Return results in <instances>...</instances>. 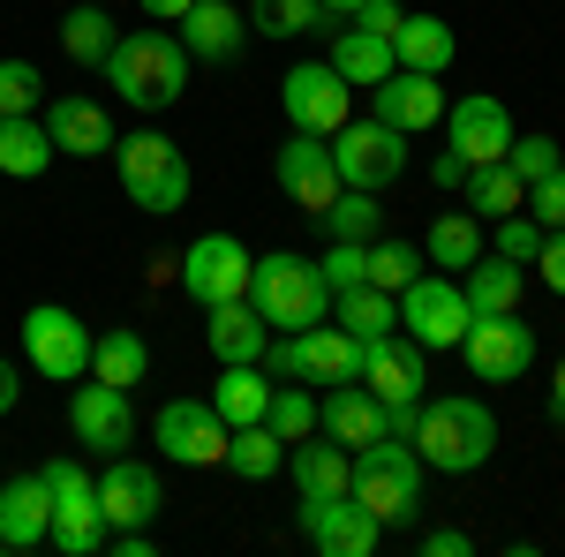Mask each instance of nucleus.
Here are the masks:
<instances>
[{
	"label": "nucleus",
	"instance_id": "f257e3e1",
	"mask_svg": "<svg viewBox=\"0 0 565 557\" xmlns=\"http://www.w3.org/2000/svg\"><path fill=\"white\" fill-rule=\"evenodd\" d=\"M98 68H106V84L121 90L136 114H167V106L181 98V84H189V45L151 23V31L114 39V53H106Z\"/></svg>",
	"mask_w": 565,
	"mask_h": 557
},
{
	"label": "nucleus",
	"instance_id": "f03ea898",
	"mask_svg": "<svg viewBox=\"0 0 565 557\" xmlns=\"http://www.w3.org/2000/svg\"><path fill=\"white\" fill-rule=\"evenodd\" d=\"M415 444H423V468L437 474H476L490 452H498V415L468 399V392H445V399H423L415 415Z\"/></svg>",
	"mask_w": 565,
	"mask_h": 557
},
{
	"label": "nucleus",
	"instance_id": "7ed1b4c3",
	"mask_svg": "<svg viewBox=\"0 0 565 557\" xmlns=\"http://www.w3.org/2000/svg\"><path fill=\"white\" fill-rule=\"evenodd\" d=\"M348 497L362 513H377L385 527H407L423 513V452L407 437H377L354 452V474H348Z\"/></svg>",
	"mask_w": 565,
	"mask_h": 557
},
{
	"label": "nucleus",
	"instance_id": "20e7f679",
	"mask_svg": "<svg viewBox=\"0 0 565 557\" xmlns=\"http://www.w3.org/2000/svg\"><path fill=\"white\" fill-rule=\"evenodd\" d=\"M249 301H257V317L271 324V332H309V324L332 317V287H324L317 257H295V249L257 257V271H249Z\"/></svg>",
	"mask_w": 565,
	"mask_h": 557
},
{
	"label": "nucleus",
	"instance_id": "39448f33",
	"mask_svg": "<svg viewBox=\"0 0 565 557\" xmlns=\"http://www.w3.org/2000/svg\"><path fill=\"white\" fill-rule=\"evenodd\" d=\"M362 346L348 324H309V332H279V340L264 346V369L271 377H309V385H348V377H362Z\"/></svg>",
	"mask_w": 565,
	"mask_h": 557
},
{
	"label": "nucleus",
	"instance_id": "423d86ee",
	"mask_svg": "<svg viewBox=\"0 0 565 557\" xmlns=\"http://www.w3.org/2000/svg\"><path fill=\"white\" fill-rule=\"evenodd\" d=\"M114 151H121V189H129V204H143V212H181V204H189V159H181L174 136L136 129V136H121Z\"/></svg>",
	"mask_w": 565,
	"mask_h": 557
},
{
	"label": "nucleus",
	"instance_id": "0eeeda50",
	"mask_svg": "<svg viewBox=\"0 0 565 557\" xmlns=\"http://www.w3.org/2000/svg\"><path fill=\"white\" fill-rule=\"evenodd\" d=\"M45 474V497H53V543L68 557H90L106 543V513H98V474L84 460H53Z\"/></svg>",
	"mask_w": 565,
	"mask_h": 557
},
{
	"label": "nucleus",
	"instance_id": "6e6552de",
	"mask_svg": "<svg viewBox=\"0 0 565 557\" xmlns=\"http://www.w3.org/2000/svg\"><path fill=\"white\" fill-rule=\"evenodd\" d=\"M324 143H332V167H340L348 189H392V181L407 173V136L385 129L377 114H370V121H340Z\"/></svg>",
	"mask_w": 565,
	"mask_h": 557
},
{
	"label": "nucleus",
	"instance_id": "1a4fd4ad",
	"mask_svg": "<svg viewBox=\"0 0 565 557\" xmlns=\"http://www.w3.org/2000/svg\"><path fill=\"white\" fill-rule=\"evenodd\" d=\"M460 354H468V369H476L482 385H521L527 369H535V324H521V309H505V317H468Z\"/></svg>",
	"mask_w": 565,
	"mask_h": 557
},
{
	"label": "nucleus",
	"instance_id": "9d476101",
	"mask_svg": "<svg viewBox=\"0 0 565 557\" xmlns=\"http://www.w3.org/2000/svg\"><path fill=\"white\" fill-rule=\"evenodd\" d=\"M279 106L302 136H332L340 121H354V84L332 68V61H302L279 76Z\"/></svg>",
	"mask_w": 565,
	"mask_h": 557
},
{
	"label": "nucleus",
	"instance_id": "9b49d317",
	"mask_svg": "<svg viewBox=\"0 0 565 557\" xmlns=\"http://www.w3.org/2000/svg\"><path fill=\"white\" fill-rule=\"evenodd\" d=\"M23 346H31V369L53 377V385L90 377V332H84V317L61 309V301H39V309L23 317Z\"/></svg>",
	"mask_w": 565,
	"mask_h": 557
},
{
	"label": "nucleus",
	"instance_id": "f8f14e48",
	"mask_svg": "<svg viewBox=\"0 0 565 557\" xmlns=\"http://www.w3.org/2000/svg\"><path fill=\"white\" fill-rule=\"evenodd\" d=\"M249 271H257V257L234 242V234H196L189 249H181V294L189 301H242L249 294Z\"/></svg>",
	"mask_w": 565,
	"mask_h": 557
},
{
	"label": "nucleus",
	"instance_id": "ddd939ff",
	"mask_svg": "<svg viewBox=\"0 0 565 557\" xmlns=\"http://www.w3.org/2000/svg\"><path fill=\"white\" fill-rule=\"evenodd\" d=\"M468 317H476V309L460 294V279H407V287H399V324H407V340L423 346V354L460 346Z\"/></svg>",
	"mask_w": 565,
	"mask_h": 557
},
{
	"label": "nucleus",
	"instance_id": "4468645a",
	"mask_svg": "<svg viewBox=\"0 0 565 557\" xmlns=\"http://www.w3.org/2000/svg\"><path fill=\"white\" fill-rule=\"evenodd\" d=\"M151 437H159V452H167L174 468H218V460H226V422H218L212 399H167L159 422H151Z\"/></svg>",
	"mask_w": 565,
	"mask_h": 557
},
{
	"label": "nucleus",
	"instance_id": "2eb2a0df",
	"mask_svg": "<svg viewBox=\"0 0 565 557\" xmlns=\"http://www.w3.org/2000/svg\"><path fill=\"white\" fill-rule=\"evenodd\" d=\"M385 535V519L362 513L354 497H302V543L317 557H370Z\"/></svg>",
	"mask_w": 565,
	"mask_h": 557
},
{
	"label": "nucleus",
	"instance_id": "dca6fc26",
	"mask_svg": "<svg viewBox=\"0 0 565 557\" xmlns=\"http://www.w3.org/2000/svg\"><path fill=\"white\" fill-rule=\"evenodd\" d=\"M68 429H76V444H84V452L114 460V452H121V444L136 437V407H129V392L106 385V377L76 385V399H68Z\"/></svg>",
	"mask_w": 565,
	"mask_h": 557
},
{
	"label": "nucleus",
	"instance_id": "f3484780",
	"mask_svg": "<svg viewBox=\"0 0 565 557\" xmlns=\"http://www.w3.org/2000/svg\"><path fill=\"white\" fill-rule=\"evenodd\" d=\"M271 173H279V196L302 204V212H324V204L348 189L340 167H332V143H324V136H302V129H295V143H279Z\"/></svg>",
	"mask_w": 565,
	"mask_h": 557
},
{
	"label": "nucleus",
	"instance_id": "a211bd4d",
	"mask_svg": "<svg viewBox=\"0 0 565 557\" xmlns=\"http://www.w3.org/2000/svg\"><path fill=\"white\" fill-rule=\"evenodd\" d=\"M445 136H452V151L468 159V167H498L505 159V143H513V114H505V98H452L445 106Z\"/></svg>",
	"mask_w": 565,
	"mask_h": 557
},
{
	"label": "nucleus",
	"instance_id": "6ab92c4d",
	"mask_svg": "<svg viewBox=\"0 0 565 557\" xmlns=\"http://www.w3.org/2000/svg\"><path fill=\"white\" fill-rule=\"evenodd\" d=\"M159 505H167L159 468H143V460H129V452H114V468L98 474V513H106V527H114V535H121V527H151Z\"/></svg>",
	"mask_w": 565,
	"mask_h": 557
},
{
	"label": "nucleus",
	"instance_id": "aec40b11",
	"mask_svg": "<svg viewBox=\"0 0 565 557\" xmlns=\"http://www.w3.org/2000/svg\"><path fill=\"white\" fill-rule=\"evenodd\" d=\"M317 429H324V437H340L348 452H362V444L392 437V415H385V399L362 385V377H348V385H332L324 399H317Z\"/></svg>",
	"mask_w": 565,
	"mask_h": 557
},
{
	"label": "nucleus",
	"instance_id": "412c9836",
	"mask_svg": "<svg viewBox=\"0 0 565 557\" xmlns=\"http://www.w3.org/2000/svg\"><path fill=\"white\" fill-rule=\"evenodd\" d=\"M385 129L399 136H423L445 121V90H437V76H415V68H392L385 84H377V106H370Z\"/></svg>",
	"mask_w": 565,
	"mask_h": 557
},
{
	"label": "nucleus",
	"instance_id": "4be33fe9",
	"mask_svg": "<svg viewBox=\"0 0 565 557\" xmlns=\"http://www.w3.org/2000/svg\"><path fill=\"white\" fill-rule=\"evenodd\" d=\"M362 385L377 392L385 407H415L423 399V346L415 340H370L362 346Z\"/></svg>",
	"mask_w": 565,
	"mask_h": 557
},
{
	"label": "nucleus",
	"instance_id": "5701e85b",
	"mask_svg": "<svg viewBox=\"0 0 565 557\" xmlns=\"http://www.w3.org/2000/svg\"><path fill=\"white\" fill-rule=\"evenodd\" d=\"M39 543H53L45 474H15V482H0V550H39Z\"/></svg>",
	"mask_w": 565,
	"mask_h": 557
},
{
	"label": "nucleus",
	"instance_id": "b1692460",
	"mask_svg": "<svg viewBox=\"0 0 565 557\" xmlns=\"http://www.w3.org/2000/svg\"><path fill=\"white\" fill-rule=\"evenodd\" d=\"M45 136H53V151H68V159H98V151L121 143V136H114V114H106L98 98H53V106H45Z\"/></svg>",
	"mask_w": 565,
	"mask_h": 557
},
{
	"label": "nucleus",
	"instance_id": "393cba45",
	"mask_svg": "<svg viewBox=\"0 0 565 557\" xmlns=\"http://www.w3.org/2000/svg\"><path fill=\"white\" fill-rule=\"evenodd\" d=\"M204 340H212L218 362H264V346H271V324L257 317V301H212V324H204Z\"/></svg>",
	"mask_w": 565,
	"mask_h": 557
},
{
	"label": "nucleus",
	"instance_id": "a878e982",
	"mask_svg": "<svg viewBox=\"0 0 565 557\" xmlns=\"http://www.w3.org/2000/svg\"><path fill=\"white\" fill-rule=\"evenodd\" d=\"M521 287H527V264L498 257V249H482L468 271H460V294L476 317H505V309H521Z\"/></svg>",
	"mask_w": 565,
	"mask_h": 557
},
{
	"label": "nucleus",
	"instance_id": "bb28decb",
	"mask_svg": "<svg viewBox=\"0 0 565 557\" xmlns=\"http://www.w3.org/2000/svg\"><path fill=\"white\" fill-rule=\"evenodd\" d=\"M242 8H226V0H189V15H181V45H189V61H234L242 53Z\"/></svg>",
	"mask_w": 565,
	"mask_h": 557
},
{
	"label": "nucleus",
	"instance_id": "cd10ccee",
	"mask_svg": "<svg viewBox=\"0 0 565 557\" xmlns=\"http://www.w3.org/2000/svg\"><path fill=\"white\" fill-rule=\"evenodd\" d=\"M212 407H218V422H226V429L264 422V407H271V369H264V362H218Z\"/></svg>",
	"mask_w": 565,
	"mask_h": 557
},
{
	"label": "nucleus",
	"instance_id": "c85d7f7f",
	"mask_svg": "<svg viewBox=\"0 0 565 557\" xmlns=\"http://www.w3.org/2000/svg\"><path fill=\"white\" fill-rule=\"evenodd\" d=\"M392 53H399V68H415V76H445L452 68V23L445 15H399V31H392Z\"/></svg>",
	"mask_w": 565,
	"mask_h": 557
},
{
	"label": "nucleus",
	"instance_id": "c756f323",
	"mask_svg": "<svg viewBox=\"0 0 565 557\" xmlns=\"http://www.w3.org/2000/svg\"><path fill=\"white\" fill-rule=\"evenodd\" d=\"M287 468H295V490H302V497H348L354 452L340 444V437H332V444L302 437V444H287Z\"/></svg>",
	"mask_w": 565,
	"mask_h": 557
},
{
	"label": "nucleus",
	"instance_id": "7c9ffc66",
	"mask_svg": "<svg viewBox=\"0 0 565 557\" xmlns=\"http://www.w3.org/2000/svg\"><path fill=\"white\" fill-rule=\"evenodd\" d=\"M53 167V136L39 114H0V173L8 181H39Z\"/></svg>",
	"mask_w": 565,
	"mask_h": 557
},
{
	"label": "nucleus",
	"instance_id": "2f4dec72",
	"mask_svg": "<svg viewBox=\"0 0 565 557\" xmlns=\"http://www.w3.org/2000/svg\"><path fill=\"white\" fill-rule=\"evenodd\" d=\"M114 39H121V23L106 15V0H68V15H61V53H68V61L98 68V61L114 53Z\"/></svg>",
	"mask_w": 565,
	"mask_h": 557
},
{
	"label": "nucleus",
	"instance_id": "473e14b6",
	"mask_svg": "<svg viewBox=\"0 0 565 557\" xmlns=\"http://www.w3.org/2000/svg\"><path fill=\"white\" fill-rule=\"evenodd\" d=\"M218 468H234L242 482H271V474L287 468V437L271 422H242V429H226V460Z\"/></svg>",
	"mask_w": 565,
	"mask_h": 557
},
{
	"label": "nucleus",
	"instance_id": "72a5a7b5",
	"mask_svg": "<svg viewBox=\"0 0 565 557\" xmlns=\"http://www.w3.org/2000/svg\"><path fill=\"white\" fill-rule=\"evenodd\" d=\"M332 68L348 76V84H385L392 68H399V53H392V39H377V31H362V23H348L340 39H332Z\"/></svg>",
	"mask_w": 565,
	"mask_h": 557
},
{
	"label": "nucleus",
	"instance_id": "f704fd0d",
	"mask_svg": "<svg viewBox=\"0 0 565 557\" xmlns=\"http://www.w3.org/2000/svg\"><path fill=\"white\" fill-rule=\"evenodd\" d=\"M332 324H348L354 340H385L392 324H399V294H385V287H340L332 294Z\"/></svg>",
	"mask_w": 565,
	"mask_h": 557
},
{
	"label": "nucleus",
	"instance_id": "c9c22d12",
	"mask_svg": "<svg viewBox=\"0 0 565 557\" xmlns=\"http://www.w3.org/2000/svg\"><path fill=\"white\" fill-rule=\"evenodd\" d=\"M460 196H468V212H476V218H490V226H498V218H513V212H521L527 181H521L513 167H505V159H498V167H468Z\"/></svg>",
	"mask_w": 565,
	"mask_h": 557
},
{
	"label": "nucleus",
	"instance_id": "e433bc0d",
	"mask_svg": "<svg viewBox=\"0 0 565 557\" xmlns=\"http://www.w3.org/2000/svg\"><path fill=\"white\" fill-rule=\"evenodd\" d=\"M143 369H151V346H143V332H129V324H114L106 340H90V377H106V385H143Z\"/></svg>",
	"mask_w": 565,
	"mask_h": 557
},
{
	"label": "nucleus",
	"instance_id": "4c0bfd02",
	"mask_svg": "<svg viewBox=\"0 0 565 557\" xmlns=\"http://www.w3.org/2000/svg\"><path fill=\"white\" fill-rule=\"evenodd\" d=\"M317 218H324V234H332V242H377L385 204H377V189H340Z\"/></svg>",
	"mask_w": 565,
	"mask_h": 557
},
{
	"label": "nucleus",
	"instance_id": "58836bf2",
	"mask_svg": "<svg viewBox=\"0 0 565 557\" xmlns=\"http://www.w3.org/2000/svg\"><path fill=\"white\" fill-rule=\"evenodd\" d=\"M476 257H482V218H476V212L430 218V264H445V271H468Z\"/></svg>",
	"mask_w": 565,
	"mask_h": 557
},
{
	"label": "nucleus",
	"instance_id": "ea45409f",
	"mask_svg": "<svg viewBox=\"0 0 565 557\" xmlns=\"http://www.w3.org/2000/svg\"><path fill=\"white\" fill-rule=\"evenodd\" d=\"M362 279H370V287H385V294H399L407 279H423V249H415V242H385V234H377V242L362 249Z\"/></svg>",
	"mask_w": 565,
	"mask_h": 557
},
{
	"label": "nucleus",
	"instance_id": "a19ab883",
	"mask_svg": "<svg viewBox=\"0 0 565 557\" xmlns=\"http://www.w3.org/2000/svg\"><path fill=\"white\" fill-rule=\"evenodd\" d=\"M249 31H264V39H302V31H324V8L317 0H249Z\"/></svg>",
	"mask_w": 565,
	"mask_h": 557
},
{
	"label": "nucleus",
	"instance_id": "79ce46f5",
	"mask_svg": "<svg viewBox=\"0 0 565 557\" xmlns=\"http://www.w3.org/2000/svg\"><path fill=\"white\" fill-rule=\"evenodd\" d=\"M264 422L279 429L287 444H302V437H317V399H309L302 385H271V407H264Z\"/></svg>",
	"mask_w": 565,
	"mask_h": 557
},
{
	"label": "nucleus",
	"instance_id": "37998d69",
	"mask_svg": "<svg viewBox=\"0 0 565 557\" xmlns=\"http://www.w3.org/2000/svg\"><path fill=\"white\" fill-rule=\"evenodd\" d=\"M45 98V76L31 61H0V114H39Z\"/></svg>",
	"mask_w": 565,
	"mask_h": 557
},
{
	"label": "nucleus",
	"instance_id": "c03bdc74",
	"mask_svg": "<svg viewBox=\"0 0 565 557\" xmlns=\"http://www.w3.org/2000/svg\"><path fill=\"white\" fill-rule=\"evenodd\" d=\"M521 212L551 234V226H565V167H551L543 181H527V196H521Z\"/></svg>",
	"mask_w": 565,
	"mask_h": 557
},
{
	"label": "nucleus",
	"instance_id": "a18cd8bd",
	"mask_svg": "<svg viewBox=\"0 0 565 557\" xmlns=\"http://www.w3.org/2000/svg\"><path fill=\"white\" fill-rule=\"evenodd\" d=\"M505 167L521 173V181H543V173L565 167V159H558V143H551V136H513V143H505Z\"/></svg>",
	"mask_w": 565,
	"mask_h": 557
},
{
	"label": "nucleus",
	"instance_id": "49530a36",
	"mask_svg": "<svg viewBox=\"0 0 565 557\" xmlns=\"http://www.w3.org/2000/svg\"><path fill=\"white\" fill-rule=\"evenodd\" d=\"M535 249H543V226H535L527 212L498 218V257H513V264H535Z\"/></svg>",
	"mask_w": 565,
	"mask_h": 557
},
{
	"label": "nucleus",
	"instance_id": "de8ad7c7",
	"mask_svg": "<svg viewBox=\"0 0 565 557\" xmlns=\"http://www.w3.org/2000/svg\"><path fill=\"white\" fill-rule=\"evenodd\" d=\"M362 249H370V242H332V249L317 257V271H324L332 294H340V287H362Z\"/></svg>",
	"mask_w": 565,
	"mask_h": 557
},
{
	"label": "nucleus",
	"instance_id": "09e8293b",
	"mask_svg": "<svg viewBox=\"0 0 565 557\" xmlns=\"http://www.w3.org/2000/svg\"><path fill=\"white\" fill-rule=\"evenodd\" d=\"M535 271H543V287H551V294H565V226H551V234H543Z\"/></svg>",
	"mask_w": 565,
	"mask_h": 557
},
{
	"label": "nucleus",
	"instance_id": "8fccbe9b",
	"mask_svg": "<svg viewBox=\"0 0 565 557\" xmlns=\"http://www.w3.org/2000/svg\"><path fill=\"white\" fill-rule=\"evenodd\" d=\"M399 15H407L399 0H362V8H354V23H362V31H377V39H392V31H399Z\"/></svg>",
	"mask_w": 565,
	"mask_h": 557
},
{
	"label": "nucleus",
	"instance_id": "3c124183",
	"mask_svg": "<svg viewBox=\"0 0 565 557\" xmlns=\"http://www.w3.org/2000/svg\"><path fill=\"white\" fill-rule=\"evenodd\" d=\"M468 550H476L468 527H430V535H423V557H468Z\"/></svg>",
	"mask_w": 565,
	"mask_h": 557
},
{
	"label": "nucleus",
	"instance_id": "603ef678",
	"mask_svg": "<svg viewBox=\"0 0 565 557\" xmlns=\"http://www.w3.org/2000/svg\"><path fill=\"white\" fill-rule=\"evenodd\" d=\"M430 181H437V189H460V181H468V159L445 143V151H437V167H430Z\"/></svg>",
	"mask_w": 565,
	"mask_h": 557
},
{
	"label": "nucleus",
	"instance_id": "864d4df0",
	"mask_svg": "<svg viewBox=\"0 0 565 557\" xmlns=\"http://www.w3.org/2000/svg\"><path fill=\"white\" fill-rule=\"evenodd\" d=\"M143 15H159V23H181V15H189V0H143Z\"/></svg>",
	"mask_w": 565,
	"mask_h": 557
},
{
	"label": "nucleus",
	"instance_id": "5fc2aeb1",
	"mask_svg": "<svg viewBox=\"0 0 565 557\" xmlns=\"http://www.w3.org/2000/svg\"><path fill=\"white\" fill-rule=\"evenodd\" d=\"M317 8H324V23H354V8H362V0H317Z\"/></svg>",
	"mask_w": 565,
	"mask_h": 557
},
{
	"label": "nucleus",
	"instance_id": "6e6d98bb",
	"mask_svg": "<svg viewBox=\"0 0 565 557\" xmlns=\"http://www.w3.org/2000/svg\"><path fill=\"white\" fill-rule=\"evenodd\" d=\"M15 399H23V385H15V369H8V362H0V415H8V407H15Z\"/></svg>",
	"mask_w": 565,
	"mask_h": 557
},
{
	"label": "nucleus",
	"instance_id": "4d7b16f0",
	"mask_svg": "<svg viewBox=\"0 0 565 557\" xmlns=\"http://www.w3.org/2000/svg\"><path fill=\"white\" fill-rule=\"evenodd\" d=\"M551 415L565 422V354H558V369H551Z\"/></svg>",
	"mask_w": 565,
	"mask_h": 557
}]
</instances>
